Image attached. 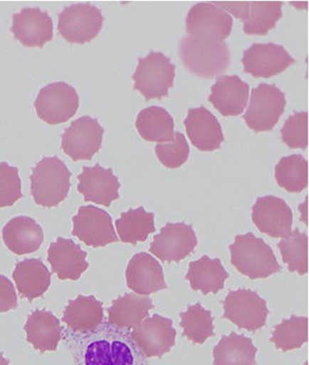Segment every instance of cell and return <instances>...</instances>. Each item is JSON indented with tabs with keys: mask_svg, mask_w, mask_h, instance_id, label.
Wrapping results in <instances>:
<instances>
[{
	"mask_svg": "<svg viewBox=\"0 0 309 365\" xmlns=\"http://www.w3.org/2000/svg\"><path fill=\"white\" fill-rule=\"evenodd\" d=\"M26 339L41 352L55 351L61 339L60 321L46 310H37L28 317L25 326Z\"/></svg>",
	"mask_w": 309,
	"mask_h": 365,
	"instance_id": "cb8c5ba5",
	"label": "cell"
},
{
	"mask_svg": "<svg viewBox=\"0 0 309 365\" xmlns=\"http://www.w3.org/2000/svg\"><path fill=\"white\" fill-rule=\"evenodd\" d=\"M286 104L284 93L276 85L261 83L252 89L243 120L257 133L273 130L284 113Z\"/></svg>",
	"mask_w": 309,
	"mask_h": 365,
	"instance_id": "5b68a950",
	"label": "cell"
},
{
	"mask_svg": "<svg viewBox=\"0 0 309 365\" xmlns=\"http://www.w3.org/2000/svg\"><path fill=\"white\" fill-rule=\"evenodd\" d=\"M135 128L140 136L150 143H169L174 136V120L172 115L156 106L140 111Z\"/></svg>",
	"mask_w": 309,
	"mask_h": 365,
	"instance_id": "f1b7e54d",
	"label": "cell"
},
{
	"mask_svg": "<svg viewBox=\"0 0 309 365\" xmlns=\"http://www.w3.org/2000/svg\"><path fill=\"white\" fill-rule=\"evenodd\" d=\"M85 364L114 365L111 356V344L105 340L91 343L85 354Z\"/></svg>",
	"mask_w": 309,
	"mask_h": 365,
	"instance_id": "f35d334b",
	"label": "cell"
},
{
	"mask_svg": "<svg viewBox=\"0 0 309 365\" xmlns=\"http://www.w3.org/2000/svg\"><path fill=\"white\" fill-rule=\"evenodd\" d=\"M258 349L250 338L231 332L214 349V365H255Z\"/></svg>",
	"mask_w": 309,
	"mask_h": 365,
	"instance_id": "f546056e",
	"label": "cell"
},
{
	"mask_svg": "<svg viewBox=\"0 0 309 365\" xmlns=\"http://www.w3.org/2000/svg\"><path fill=\"white\" fill-rule=\"evenodd\" d=\"M188 138L201 152H213L224 141L222 126L214 115L205 107L190 108L184 120Z\"/></svg>",
	"mask_w": 309,
	"mask_h": 365,
	"instance_id": "ffe728a7",
	"label": "cell"
},
{
	"mask_svg": "<svg viewBox=\"0 0 309 365\" xmlns=\"http://www.w3.org/2000/svg\"><path fill=\"white\" fill-rule=\"evenodd\" d=\"M182 64L189 72L204 78H213L226 71L231 52L224 42H210L190 36L182 38L179 46Z\"/></svg>",
	"mask_w": 309,
	"mask_h": 365,
	"instance_id": "7a4b0ae2",
	"label": "cell"
},
{
	"mask_svg": "<svg viewBox=\"0 0 309 365\" xmlns=\"http://www.w3.org/2000/svg\"><path fill=\"white\" fill-rule=\"evenodd\" d=\"M198 246V238L192 225L184 222L167 223L160 234L154 235L150 252L164 262L184 260Z\"/></svg>",
	"mask_w": 309,
	"mask_h": 365,
	"instance_id": "4fadbf2b",
	"label": "cell"
},
{
	"mask_svg": "<svg viewBox=\"0 0 309 365\" xmlns=\"http://www.w3.org/2000/svg\"><path fill=\"white\" fill-rule=\"evenodd\" d=\"M14 38L26 47H43L53 40V21L46 11L25 8L13 16Z\"/></svg>",
	"mask_w": 309,
	"mask_h": 365,
	"instance_id": "ac0fdd59",
	"label": "cell"
},
{
	"mask_svg": "<svg viewBox=\"0 0 309 365\" xmlns=\"http://www.w3.org/2000/svg\"><path fill=\"white\" fill-rule=\"evenodd\" d=\"M276 180L288 192L300 193L308 185V162L302 155L282 158L275 168Z\"/></svg>",
	"mask_w": 309,
	"mask_h": 365,
	"instance_id": "1f68e13d",
	"label": "cell"
},
{
	"mask_svg": "<svg viewBox=\"0 0 309 365\" xmlns=\"http://www.w3.org/2000/svg\"><path fill=\"white\" fill-rule=\"evenodd\" d=\"M244 72L254 78H270L295 63L283 46L276 43H254L243 51Z\"/></svg>",
	"mask_w": 309,
	"mask_h": 365,
	"instance_id": "9a60e30c",
	"label": "cell"
},
{
	"mask_svg": "<svg viewBox=\"0 0 309 365\" xmlns=\"http://www.w3.org/2000/svg\"><path fill=\"white\" fill-rule=\"evenodd\" d=\"M87 253L73 240L58 237L48 250V262L53 272L61 279L76 281L88 269Z\"/></svg>",
	"mask_w": 309,
	"mask_h": 365,
	"instance_id": "7402d4cb",
	"label": "cell"
},
{
	"mask_svg": "<svg viewBox=\"0 0 309 365\" xmlns=\"http://www.w3.org/2000/svg\"><path fill=\"white\" fill-rule=\"evenodd\" d=\"M252 220L263 234L286 238L293 227V211L287 202L272 195L261 197L252 207Z\"/></svg>",
	"mask_w": 309,
	"mask_h": 365,
	"instance_id": "2e32d148",
	"label": "cell"
},
{
	"mask_svg": "<svg viewBox=\"0 0 309 365\" xmlns=\"http://www.w3.org/2000/svg\"><path fill=\"white\" fill-rule=\"evenodd\" d=\"M0 365H9V361L6 360L2 354H0Z\"/></svg>",
	"mask_w": 309,
	"mask_h": 365,
	"instance_id": "b9f144b4",
	"label": "cell"
},
{
	"mask_svg": "<svg viewBox=\"0 0 309 365\" xmlns=\"http://www.w3.org/2000/svg\"><path fill=\"white\" fill-rule=\"evenodd\" d=\"M234 19L225 10L211 3H199L188 11V36L210 42H222L231 35Z\"/></svg>",
	"mask_w": 309,
	"mask_h": 365,
	"instance_id": "ba28073f",
	"label": "cell"
},
{
	"mask_svg": "<svg viewBox=\"0 0 309 365\" xmlns=\"http://www.w3.org/2000/svg\"><path fill=\"white\" fill-rule=\"evenodd\" d=\"M73 222V235L88 246L99 248L119 241L110 214L96 206H81Z\"/></svg>",
	"mask_w": 309,
	"mask_h": 365,
	"instance_id": "7c38bea8",
	"label": "cell"
},
{
	"mask_svg": "<svg viewBox=\"0 0 309 365\" xmlns=\"http://www.w3.org/2000/svg\"><path fill=\"white\" fill-rule=\"evenodd\" d=\"M282 140L291 149L305 150L308 145V113H294L281 129Z\"/></svg>",
	"mask_w": 309,
	"mask_h": 365,
	"instance_id": "8d00e7d4",
	"label": "cell"
},
{
	"mask_svg": "<svg viewBox=\"0 0 309 365\" xmlns=\"http://www.w3.org/2000/svg\"><path fill=\"white\" fill-rule=\"evenodd\" d=\"M229 251L235 269L251 279L268 278L282 269L272 248L252 232L237 235Z\"/></svg>",
	"mask_w": 309,
	"mask_h": 365,
	"instance_id": "6da1fadb",
	"label": "cell"
},
{
	"mask_svg": "<svg viewBox=\"0 0 309 365\" xmlns=\"http://www.w3.org/2000/svg\"><path fill=\"white\" fill-rule=\"evenodd\" d=\"M2 234L8 249L19 255L37 252L43 241L42 227L28 217H14L5 225Z\"/></svg>",
	"mask_w": 309,
	"mask_h": 365,
	"instance_id": "603a6c76",
	"label": "cell"
},
{
	"mask_svg": "<svg viewBox=\"0 0 309 365\" xmlns=\"http://www.w3.org/2000/svg\"><path fill=\"white\" fill-rule=\"evenodd\" d=\"M104 17L102 11L88 3H79L64 9L58 16V31L72 43L90 42L101 31Z\"/></svg>",
	"mask_w": 309,
	"mask_h": 365,
	"instance_id": "52a82bcc",
	"label": "cell"
},
{
	"mask_svg": "<svg viewBox=\"0 0 309 365\" xmlns=\"http://www.w3.org/2000/svg\"><path fill=\"white\" fill-rule=\"evenodd\" d=\"M116 227L123 243L137 245L138 242H144L150 234L155 232L154 214L146 212L142 206L130 209L117 220Z\"/></svg>",
	"mask_w": 309,
	"mask_h": 365,
	"instance_id": "4dcf8cb0",
	"label": "cell"
},
{
	"mask_svg": "<svg viewBox=\"0 0 309 365\" xmlns=\"http://www.w3.org/2000/svg\"><path fill=\"white\" fill-rule=\"evenodd\" d=\"M270 340L284 352L300 349L308 340V317L291 316L284 319L275 327Z\"/></svg>",
	"mask_w": 309,
	"mask_h": 365,
	"instance_id": "e575fe53",
	"label": "cell"
},
{
	"mask_svg": "<svg viewBox=\"0 0 309 365\" xmlns=\"http://www.w3.org/2000/svg\"><path fill=\"white\" fill-rule=\"evenodd\" d=\"M243 22L247 35H266L283 16L282 2H214Z\"/></svg>",
	"mask_w": 309,
	"mask_h": 365,
	"instance_id": "8fae6325",
	"label": "cell"
},
{
	"mask_svg": "<svg viewBox=\"0 0 309 365\" xmlns=\"http://www.w3.org/2000/svg\"><path fill=\"white\" fill-rule=\"evenodd\" d=\"M16 307L17 296L13 282L0 275V313H6Z\"/></svg>",
	"mask_w": 309,
	"mask_h": 365,
	"instance_id": "ab89813d",
	"label": "cell"
},
{
	"mask_svg": "<svg viewBox=\"0 0 309 365\" xmlns=\"http://www.w3.org/2000/svg\"><path fill=\"white\" fill-rule=\"evenodd\" d=\"M172 319L154 314L132 332V339L146 357L162 358L175 346L176 331Z\"/></svg>",
	"mask_w": 309,
	"mask_h": 365,
	"instance_id": "5bb4252c",
	"label": "cell"
},
{
	"mask_svg": "<svg viewBox=\"0 0 309 365\" xmlns=\"http://www.w3.org/2000/svg\"><path fill=\"white\" fill-rule=\"evenodd\" d=\"M128 287L138 295L148 296L167 289L161 264L146 252L137 253L126 269Z\"/></svg>",
	"mask_w": 309,
	"mask_h": 365,
	"instance_id": "d6986e66",
	"label": "cell"
},
{
	"mask_svg": "<svg viewBox=\"0 0 309 365\" xmlns=\"http://www.w3.org/2000/svg\"><path fill=\"white\" fill-rule=\"evenodd\" d=\"M223 308L224 319L252 332L265 326L269 314L266 302L249 289L231 291L223 302Z\"/></svg>",
	"mask_w": 309,
	"mask_h": 365,
	"instance_id": "9c48e42d",
	"label": "cell"
},
{
	"mask_svg": "<svg viewBox=\"0 0 309 365\" xmlns=\"http://www.w3.org/2000/svg\"><path fill=\"white\" fill-rule=\"evenodd\" d=\"M155 153L159 161L169 169L182 166L189 158L190 148L184 134L174 132L173 140L169 143H157Z\"/></svg>",
	"mask_w": 309,
	"mask_h": 365,
	"instance_id": "d590c367",
	"label": "cell"
},
{
	"mask_svg": "<svg viewBox=\"0 0 309 365\" xmlns=\"http://www.w3.org/2000/svg\"><path fill=\"white\" fill-rule=\"evenodd\" d=\"M229 277L219 258L211 259L203 255L199 260L190 263L185 279L189 281L193 290L201 291L203 295H216L223 289Z\"/></svg>",
	"mask_w": 309,
	"mask_h": 365,
	"instance_id": "d4e9b609",
	"label": "cell"
},
{
	"mask_svg": "<svg viewBox=\"0 0 309 365\" xmlns=\"http://www.w3.org/2000/svg\"><path fill=\"white\" fill-rule=\"evenodd\" d=\"M176 66L161 52L152 51L146 58H138L132 81L134 89L147 100L161 99L169 96L173 87Z\"/></svg>",
	"mask_w": 309,
	"mask_h": 365,
	"instance_id": "277c9868",
	"label": "cell"
},
{
	"mask_svg": "<svg viewBox=\"0 0 309 365\" xmlns=\"http://www.w3.org/2000/svg\"><path fill=\"white\" fill-rule=\"evenodd\" d=\"M284 263L290 272L305 275L308 272V235L295 229L278 244Z\"/></svg>",
	"mask_w": 309,
	"mask_h": 365,
	"instance_id": "836d02e7",
	"label": "cell"
},
{
	"mask_svg": "<svg viewBox=\"0 0 309 365\" xmlns=\"http://www.w3.org/2000/svg\"><path fill=\"white\" fill-rule=\"evenodd\" d=\"M249 97V85L237 76H222L211 89L209 101L223 116L243 113Z\"/></svg>",
	"mask_w": 309,
	"mask_h": 365,
	"instance_id": "44dd1931",
	"label": "cell"
},
{
	"mask_svg": "<svg viewBox=\"0 0 309 365\" xmlns=\"http://www.w3.org/2000/svg\"><path fill=\"white\" fill-rule=\"evenodd\" d=\"M23 197L19 169L0 163V208L16 204Z\"/></svg>",
	"mask_w": 309,
	"mask_h": 365,
	"instance_id": "74e56055",
	"label": "cell"
},
{
	"mask_svg": "<svg viewBox=\"0 0 309 365\" xmlns=\"http://www.w3.org/2000/svg\"><path fill=\"white\" fill-rule=\"evenodd\" d=\"M154 308L152 300L148 296L126 294L112 303L108 310V321L117 328L135 329L149 316L150 310Z\"/></svg>",
	"mask_w": 309,
	"mask_h": 365,
	"instance_id": "4316f807",
	"label": "cell"
},
{
	"mask_svg": "<svg viewBox=\"0 0 309 365\" xmlns=\"http://www.w3.org/2000/svg\"><path fill=\"white\" fill-rule=\"evenodd\" d=\"M182 335L193 343L202 344L213 337L214 319L210 311L205 310L200 303L189 306L187 312L179 314Z\"/></svg>",
	"mask_w": 309,
	"mask_h": 365,
	"instance_id": "d6a6232c",
	"label": "cell"
},
{
	"mask_svg": "<svg viewBox=\"0 0 309 365\" xmlns=\"http://www.w3.org/2000/svg\"><path fill=\"white\" fill-rule=\"evenodd\" d=\"M34 107L40 119L48 125H60L78 113V94L75 88L66 82H55L40 91Z\"/></svg>",
	"mask_w": 309,
	"mask_h": 365,
	"instance_id": "8992f818",
	"label": "cell"
},
{
	"mask_svg": "<svg viewBox=\"0 0 309 365\" xmlns=\"http://www.w3.org/2000/svg\"><path fill=\"white\" fill-rule=\"evenodd\" d=\"M78 180V190L84 196L85 202L110 207L112 202L120 198V184L112 169H105L99 164L84 167Z\"/></svg>",
	"mask_w": 309,
	"mask_h": 365,
	"instance_id": "e0dca14e",
	"label": "cell"
},
{
	"mask_svg": "<svg viewBox=\"0 0 309 365\" xmlns=\"http://www.w3.org/2000/svg\"><path fill=\"white\" fill-rule=\"evenodd\" d=\"M104 319V310L102 302L93 296H78L75 299L70 300L63 320L73 331L90 332L94 331Z\"/></svg>",
	"mask_w": 309,
	"mask_h": 365,
	"instance_id": "83f0119b",
	"label": "cell"
},
{
	"mask_svg": "<svg viewBox=\"0 0 309 365\" xmlns=\"http://www.w3.org/2000/svg\"><path fill=\"white\" fill-rule=\"evenodd\" d=\"M70 170L58 157L38 162L31 176V194L37 205L54 207L63 202L70 187Z\"/></svg>",
	"mask_w": 309,
	"mask_h": 365,
	"instance_id": "3957f363",
	"label": "cell"
},
{
	"mask_svg": "<svg viewBox=\"0 0 309 365\" xmlns=\"http://www.w3.org/2000/svg\"><path fill=\"white\" fill-rule=\"evenodd\" d=\"M13 278L20 295L28 300L42 297L51 284V272L37 259H26L17 264Z\"/></svg>",
	"mask_w": 309,
	"mask_h": 365,
	"instance_id": "484cf974",
	"label": "cell"
},
{
	"mask_svg": "<svg viewBox=\"0 0 309 365\" xmlns=\"http://www.w3.org/2000/svg\"><path fill=\"white\" fill-rule=\"evenodd\" d=\"M111 356L114 365H134L131 349L120 341H115L111 344Z\"/></svg>",
	"mask_w": 309,
	"mask_h": 365,
	"instance_id": "60d3db41",
	"label": "cell"
},
{
	"mask_svg": "<svg viewBox=\"0 0 309 365\" xmlns=\"http://www.w3.org/2000/svg\"><path fill=\"white\" fill-rule=\"evenodd\" d=\"M104 132L98 120L90 116L79 118L61 137V149L73 160H90L101 149Z\"/></svg>",
	"mask_w": 309,
	"mask_h": 365,
	"instance_id": "30bf717a",
	"label": "cell"
}]
</instances>
